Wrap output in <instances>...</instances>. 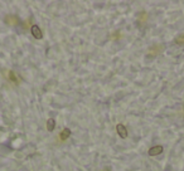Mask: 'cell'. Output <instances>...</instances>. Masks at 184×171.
I'll use <instances>...</instances> for the list:
<instances>
[{"instance_id": "cell-7", "label": "cell", "mask_w": 184, "mask_h": 171, "mask_svg": "<svg viewBox=\"0 0 184 171\" xmlns=\"http://www.w3.org/2000/svg\"><path fill=\"white\" fill-rule=\"evenodd\" d=\"M54 128H56V120H54V118H49V120L47 121V130H48L49 132H52Z\"/></svg>"}, {"instance_id": "cell-3", "label": "cell", "mask_w": 184, "mask_h": 171, "mask_svg": "<svg viewBox=\"0 0 184 171\" xmlns=\"http://www.w3.org/2000/svg\"><path fill=\"white\" fill-rule=\"evenodd\" d=\"M116 131H117V135H119L121 138H126V137H127V130H126L125 125L117 123V125H116Z\"/></svg>"}, {"instance_id": "cell-2", "label": "cell", "mask_w": 184, "mask_h": 171, "mask_svg": "<svg viewBox=\"0 0 184 171\" xmlns=\"http://www.w3.org/2000/svg\"><path fill=\"white\" fill-rule=\"evenodd\" d=\"M163 151H164V147H163L161 145H156V146H154V147L149 148L148 155H149V156H158V155H160Z\"/></svg>"}, {"instance_id": "cell-8", "label": "cell", "mask_w": 184, "mask_h": 171, "mask_svg": "<svg viewBox=\"0 0 184 171\" xmlns=\"http://www.w3.org/2000/svg\"><path fill=\"white\" fill-rule=\"evenodd\" d=\"M174 42L177 43L178 45H184V34H179L178 37H175Z\"/></svg>"}, {"instance_id": "cell-4", "label": "cell", "mask_w": 184, "mask_h": 171, "mask_svg": "<svg viewBox=\"0 0 184 171\" xmlns=\"http://www.w3.org/2000/svg\"><path fill=\"white\" fill-rule=\"evenodd\" d=\"M5 23H6V25L13 27V25H18V24L20 23V20H19V18L15 16V15H8V16L5 18Z\"/></svg>"}, {"instance_id": "cell-1", "label": "cell", "mask_w": 184, "mask_h": 171, "mask_svg": "<svg viewBox=\"0 0 184 171\" xmlns=\"http://www.w3.org/2000/svg\"><path fill=\"white\" fill-rule=\"evenodd\" d=\"M30 33H32V35H33L35 39H42V38H43L42 29H40L37 24H34V25L30 27Z\"/></svg>"}, {"instance_id": "cell-6", "label": "cell", "mask_w": 184, "mask_h": 171, "mask_svg": "<svg viewBox=\"0 0 184 171\" xmlns=\"http://www.w3.org/2000/svg\"><path fill=\"white\" fill-rule=\"evenodd\" d=\"M71 133H72V132H71L69 128H67V127L63 128V130L59 132V140H61V141H66L67 138L71 136Z\"/></svg>"}, {"instance_id": "cell-5", "label": "cell", "mask_w": 184, "mask_h": 171, "mask_svg": "<svg viewBox=\"0 0 184 171\" xmlns=\"http://www.w3.org/2000/svg\"><path fill=\"white\" fill-rule=\"evenodd\" d=\"M8 79L12 83H14V84H19L20 83V77L18 76L14 71H9L8 72Z\"/></svg>"}, {"instance_id": "cell-9", "label": "cell", "mask_w": 184, "mask_h": 171, "mask_svg": "<svg viewBox=\"0 0 184 171\" xmlns=\"http://www.w3.org/2000/svg\"><path fill=\"white\" fill-rule=\"evenodd\" d=\"M102 171H111V170H110V167H106V169H104Z\"/></svg>"}]
</instances>
